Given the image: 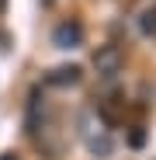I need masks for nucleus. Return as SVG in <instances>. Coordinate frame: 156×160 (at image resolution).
Returning a JSON list of instances; mask_svg holds the SVG:
<instances>
[{
  "label": "nucleus",
  "instance_id": "nucleus-5",
  "mask_svg": "<svg viewBox=\"0 0 156 160\" xmlns=\"http://www.w3.org/2000/svg\"><path fill=\"white\" fill-rule=\"evenodd\" d=\"M87 150L94 153V157H108L111 150H115V143H111V136H87Z\"/></svg>",
  "mask_w": 156,
  "mask_h": 160
},
{
  "label": "nucleus",
  "instance_id": "nucleus-10",
  "mask_svg": "<svg viewBox=\"0 0 156 160\" xmlns=\"http://www.w3.org/2000/svg\"><path fill=\"white\" fill-rule=\"evenodd\" d=\"M0 160H14V157H11V153H4V157H0Z\"/></svg>",
  "mask_w": 156,
  "mask_h": 160
},
{
  "label": "nucleus",
  "instance_id": "nucleus-7",
  "mask_svg": "<svg viewBox=\"0 0 156 160\" xmlns=\"http://www.w3.org/2000/svg\"><path fill=\"white\" fill-rule=\"evenodd\" d=\"M128 146H132V150H142L146 146V129L142 125H135L132 132H128Z\"/></svg>",
  "mask_w": 156,
  "mask_h": 160
},
{
  "label": "nucleus",
  "instance_id": "nucleus-8",
  "mask_svg": "<svg viewBox=\"0 0 156 160\" xmlns=\"http://www.w3.org/2000/svg\"><path fill=\"white\" fill-rule=\"evenodd\" d=\"M7 45H11V38H7V32H0V52H4Z\"/></svg>",
  "mask_w": 156,
  "mask_h": 160
},
{
  "label": "nucleus",
  "instance_id": "nucleus-9",
  "mask_svg": "<svg viewBox=\"0 0 156 160\" xmlns=\"http://www.w3.org/2000/svg\"><path fill=\"white\" fill-rule=\"evenodd\" d=\"M4 11H7V0H0V14H4Z\"/></svg>",
  "mask_w": 156,
  "mask_h": 160
},
{
  "label": "nucleus",
  "instance_id": "nucleus-3",
  "mask_svg": "<svg viewBox=\"0 0 156 160\" xmlns=\"http://www.w3.org/2000/svg\"><path fill=\"white\" fill-rule=\"evenodd\" d=\"M80 80H83V70L76 66V63H66V66H52L42 77V84L45 87H76Z\"/></svg>",
  "mask_w": 156,
  "mask_h": 160
},
{
  "label": "nucleus",
  "instance_id": "nucleus-4",
  "mask_svg": "<svg viewBox=\"0 0 156 160\" xmlns=\"http://www.w3.org/2000/svg\"><path fill=\"white\" fill-rule=\"evenodd\" d=\"M121 104H125V101H118V98L101 101V118H104V125H118V122H121Z\"/></svg>",
  "mask_w": 156,
  "mask_h": 160
},
{
  "label": "nucleus",
  "instance_id": "nucleus-2",
  "mask_svg": "<svg viewBox=\"0 0 156 160\" xmlns=\"http://www.w3.org/2000/svg\"><path fill=\"white\" fill-rule=\"evenodd\" d=\"M52 45L56 49H80L83 45V24L80 21H63L52 28Z\"/></svg>",
  "mask_w": 156,
  "mask_h": 160
},
{
  "label": "nucleus",
  "instance_id": "nucleus-6",
  "mask_svg": "<svg viewBox=\"0 0 156 160\" xmlns=\"http://www.w3.org/2000/svg\"><path fill=\"white\" fill-rule=\"evenodd\" d=\"M139 32L142 35H156V11H146L139 18Z\"/></svg>",
  "mask_w": 156,
  "mask_h": 160
},
{
  "label": "nucleus",
  "instance_id": "nucleus-1",
  "mask_svg": "<svg viewBox=\"0 0 156 160\" xmlns=\"http://www.w3.org/2000/svg\"><path fill=\"white\" fill-rule=\"evenodd\" d=\"M121 66H125V52L118 45H101L94 52V70L101 77H115V73H121Z\"/></svg>",
  "mask_w": 156,
  "mask_h": 160
}]
</instances>
